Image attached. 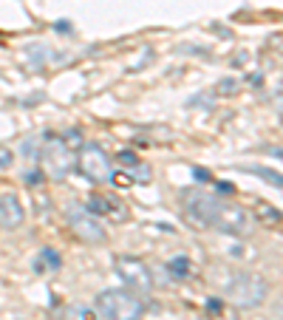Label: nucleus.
<instances>
[{"mask_svg": "<svg viewBox=\"0 0 283 320\" xmlns=\"http://www.w3.org/2000/svg\"><path fill=\"white\" fill-rule=\"evenodd\" d=\"M99 320H142L145 317V300L125 289H105L97 295Z\"/></svg>", "mask_w": 283, "mask_h": 320, "instance_id": "obj_1", "label": "nucleus"}, {"mask_svg": "<svg viewBox=\"0 0 283 320\" xmlns=\"http://www.w3.org/2000/svg\"><path fill=\"white\" fill-rule=\"evenodd\" d=\"M224 295L238 309H255L269 298V281L258 272H238V275L229 278Z\"/></svg>", "mask_w": 283, "mask_h": 320, "instance_id": "obj_2", "label": "nucleus"}, {"mask_svg": "<svg viewBox=\"0 0 283 320\" xmlns=\"http://www.w3.org/2000/svg\"><path fill=\"white\" fill-rule=\"evenodd\" d=\"M42 167H45L49 178L65 181V176L77 167V150L71 148L63 136L45 133V142H42Z\"/></svg>", "mask_w": 283, "mask_h": 320, "instance_id": "obj_3", "label": "nucleus"}, {"mask_svg": "<svg viewBox=\"0 0 283 320\" xmlns=\"http://www.w3.org/2000/svg\"><path fill=\"white\" fill-rule=\"evenodd\" d=\"M181 207H184V218L190 221L198 230H212V221L221 210V199L204 190H184L181 193Z\"/></svg>", "mask_w": 283, "mask_h": 320, "instance_id": "obj_4", "label": "nucleus"}, {"mask_svg": "<svg viewBox=\"0 0 283 320\" xmlns=\"http://www.w3.org/2000/svg\"><path fill=\"white\" fill-rule=\"evenodd\" d=\"M113 269L119 275V281L136 295H150L153 289V275H150V266L142 258L133 255H116L113 261Z\"/></svg>", "mask_w": 283, "mask_h": 320, "instance_id": "obj_5", "label": "nucleus"}, {"mask_svg": "<svg viewBox=\"0 0 283 320\" xmlns=\"http://www.w3.org/2000/svg\"><path fill=\"white\" fill-rule=\"evenodd\" d=\"M77 167H79V173H82L88 181H93V185H105V181H111V173H113L111 156L102 150V145H93V142L85 145V148L77 153Z\"/></svg>", "mask_w": 283, "mask_h": 320, "instance_id": "obj_6", "label": "nucleus"}, {"mask_svg": "<svg viewBox=\"0 0 283 320\" xmlns=\"http://www.w3.org/2000/svg\"><path fill=\"white\" fill-rule=\"evenodd\" d=\"M68 227H71V233H74V238H79L82 244L99 247V244L108 241V233H105V227H102V221H99L97 215L85 213V210H71Z\"/></svg>", "mask_w": 283, "mask_h": 320, "instance_id": "obj_7", "label": "nucleus"}, {"mask_svg": "<svg viewBox=\"0 0 283 320\" xmlns=\"http://www.w3.org/2000/svg\"><path fill=\"white\" fill-rule=\"evenodd\" d=\"M212 230H221L226 235H241L244 238V235L252 233V218H249V213L244 207L221 201V210L215 215V221H212Z\"/></svg>", "mask_w": 283, "mask_h": 320, "instance_id": "obj_8", "label": "nucleus"}, {"mask_svg": "<svg viewBox=\"0 0 283 320\" xmlns=\"http://www.w3.org/2000/svg\"><path fill=\"white\" fill-rule=\"evenodd\" d=\"M88 213L91 215H102L111 221H125L127 218V207L122 204L119 196H108V193H93L88 199Z\"/></svg>", "mask_w": 283, "mask_h": 320, "instance_id": "obj_9", "label": "nucleus"}, {"mask_svg": "<svg viewBox=\"0 0 283 320\" xmlns=\"http://www.w3.org/2000/svg\"><path fill=\"white\" fill-rule=\"evenodd\" d=\"M26 221V210H23L20 199L14 193L0 196V227L3 230H17Z\"/></svg>", "mask_w": 283, "mask_h": 320, "instance_id": "obj_10", "label": "nucleus"}, {"mask_svg": "<svg viewBox=\"0 0 283 320\" xmlns=\"http://www.w3.org/2000/svg\"><path fill=\"white\" fill-rule=\"evenodd\" d=\"M60 320H99L97 309H91V306H82V303H71L63 309V317Z\"/></svg>", "mask_w": 283, "mask_h": 320, "instance_id": "obj_11", "label": "nucleus"}, {"mask_svg": "<svg viewBox=\"0 0 283 320\" xmlns=\"http://www.w3.org/2000/svg\"><path fill=\"white\" fill-rule=\"evenodd\" d=\"M258 221H261V227H277L280 224V213H277L272 204H266V201H258Z\"/></svg>", "mask_w": 283, "mask_h": 320, "instance_id": "obj_12", "label": "nucleus"}, {"mask_svg": "<svg viewBox=\"0 0 283 320\" xmlns=\"http://www.w3.org/2000/svg\"><path fill=\"white\" fill-rule=\"evenodd\" d=\"M170 272H173V278H181V281H184V278H190L196 269H193L190 258L181 255V258H173V261H170Z\"/></svg>", "mask_w": 283, "mask_h": 320, "instance_id": "obj_13", "label": "nucleus"}, {"mask_svg": "<svg viewBox=\"0 0 283 320\" xmlns=\"http://www.w3.org/2000/svg\"><path fill=\"white\" fill-rule=\"evenodd\" d=\"M45 263H49L51 269H57V266H60V255H57L51 247H45V249L40 252V258L34 261V269H37V272H45Z\"/></svg>", "mask_w": 283, "mask_h": 320, "instance_id": "obj_14", "label": "nucleus"}, {"mask_svg": "<svg viewBox=\"0 0 283 320\" xmlns=\"http://www.w3.org/2000/svg\"><path fill=\"white\" fill-rule=\"evenodd\" d=\"M247 170L255 173V176H261V178H266L272 187H283V173L272 170V167H247Z\"/></svg>", "mask_w": 283, "mask_h": 320, "instance_id": "obj_15", "label": "nucleus"}, {"mask_svg": "<svg viewBox=\"0 0 283 320\" xmlns=\"http://www.w3.org/2000/svg\"><path fill=\"white\" fill-rule=\"evenodd\" d=\"M218 91L224 97H232V94H238V82L235 79H224V82H218Z\"/></svg>", "mask_w": 283, "mask_h": 320, "instance_id": "obj_16", "label": "nucleus"}, {"mask_svg": "<svg viewBox=\"0 0 283 320\" xmlns=\"http://www.w3.org/2000/svg\"><path fill=\"white\" fill-rule=\"evenodd\" d=\"M111 178H113V185H119V187H130L133 185L130 173H111Z\"/></svg>", "mask_w": 283, "mask_h": 320, "instance_id": "obj_17", "label": "nucleus"}, {"mask_svg": "<svg viewBox=\"0 0 283 320\" xmlns=\"http://www.w3.org/2000/svg\"><path fill=\"white\" fill-rule=\"evenodd\" d=\"M116 159H119L122 164H127V167H136V164H139V159H136V153H130V150H122V153H119V156H116Z\"/></svg>", "mask_w": 283, "mask_h": 320, "instance_id": "obj_18", "label": "nucleus"}, {"mask_svg": "<svg viewBox=\"0 0 283 320\" xmlns=\"http://www.w3.org/2000/svg\"><path fill=\"white\" fill-rule=\"evenodd\" d=\"M12 150L9 148H0V167H9V164H12Z\"/></svg>", "mask_w": 283, "mask_h": 320, "instance_id": "obj_19", "label": "nucleus"}, {"mask_svg": "<svg viewBox=\"0 0 283 320\" xmlns=\"http://www.w3.org/2000/svg\"><path fill=\"white\" fill-rule=\"evenodd\" d=\"M40 181H42V173H26V185H28V187L40 185Z\"/></svg>", "mask_w": 283, "mask_h": 320, "instance_id": "obj_20", "label": "nucleus"}, {"mask_svg": "<svg viewBox=\"0 0 283 320\" xmlns=\"http://www.w3.org/2000/svg\"><path fill=\"white\" fill-rule=\"evenodd\" d=\"M193 176L196 178H201V181H212V176L207 170H201V167H196V170H193Z\"/></svg>", "mask_w": 283, "mask_h": 320, "instance_id": "obj_21", "label": "nucleus"}, {"mask_svg": "<svg viewBox=\"0 0 283 320\" xmlns=\"http://www.w3.org/2000/svg\"><path fill=\"white\" fill-rule=\"evenodd\" d=\"M196 320H210V317H196Z\"/></svg>", "mask_w": 283, "mask_h": 320, "instance_id": "obj_22", "label": "nucleus"}, {"mask_svg": "<svg viewBox=\"0 0 283 320\" xmlns=\"http://www.w3.org/2000/svg\"><path fill=\"white\" fill-rule=\"evenodd\" d=\"M280 122H283V111H280Z\"/></svg>", "mask_w": 283, "mask_h": 320, "instance_id": "obj_23", "label": "nucleus"}]
</instances>
